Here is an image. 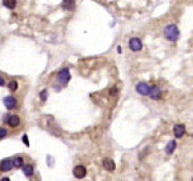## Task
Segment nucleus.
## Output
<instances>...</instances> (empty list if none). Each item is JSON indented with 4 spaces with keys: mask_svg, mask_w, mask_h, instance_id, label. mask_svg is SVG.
Listing matches in <instances>:
<instances>
[{
    "mask_svg": "<svg viewBox=\"0 0 193 181\" xmlns=\"http://www.w3.org/2000/svg\"><path fill=\"white\" fill-rule=\"evenodd\" d=\"M3 85H4V79L0 76V87H3Z\"/></svg>",
    "mask_w": 193,
    "mask_h": 181,
    "instance_id": "21",
    "label": "nucleus"
},
{
    "mask_svg": "<svg viewBox=\"0 0 193 181\" xmlns=\"http://www.w3.org/2000/svg\"><path fill=\"white\" fill-rule=\"evenodd\" d=\"M61 7H63V10H67V11L73 10L75 8V0H63Z\"/></svg>",
    "mask_w": 193,
    "mask_h": 181,
    "instance_id": "11",
    "label": "nucleus"
},
{
    "mask_svg": "<svg viewBox=\"0 0 193 181\" xmlns=\"http://www.w3.org/2000/svg\"><path fill=\"white\" fill-rule=\"evenodd\" d=\"M3 6L8 10H13L16 7V0H3Z\"/></svg>",
    "mask_w": 193,
    "mask_h": 181,
    "instance_id": "16",
    "label": "nucleus"
},
{
    "mask_svg": "<svg viewBox=\"0 0 193 181\" xmlns=\"http://www.w3.org/2000/svg\"><path fill=\"white\" fill-rule=\"evenodd\" d=\"M17 85H19L17 81H10V84H8V88H10L11 91H16L17 89Z\"/></svg>",
    "mask_w": 193,
    "mask_h": 181,
    "instance_id": "17",
    "label": "nucleus"
},
{
    "mask_svg": "<svg viewBox=\"0 0 193 181\" xmlns=\"http://www.w3.org/2000/svg\"><path fill=\"white\" fill-rule=\"evenodd\" d=\"M73 176L76 179H84L87 176V169L84 165H77L73 168Z\"/></svg>",
    "mask_w": 193,
    "mask_h": 181,
    "instance_id": "5",
    "label": "nucleus"
},
{
    "mask_svg": "<svg viewBox=\"0 0 193 181\" xmlns=\"http://www.w3.org/2000/svg\"><path fill=\"white\" fill-rule=\"evenodd\" d=\"M149 97L152 100H159L161 97V91L159 89V87H153V91H152V93L149 95Z\"/></svg>",
    "mask_w": 193,
    "mask_h": 181,
    "instance_id": "13",
    "label": "nucleus"
},
{
    "mask_svg": "<svg viewBox=\"0 0 193 181\" xmlns=\"http://www.w3.org/2000/svg\"><path fill=\"white\" fill-rule=\"evenodd\" d=\"M136 91L137 93H140L143 96H149L152 93V91H153V87L147 83H138L136 85Z\"/></svg>",
    "mask_w": 193,
    "mask_h": 181,
    "instance_id": "2",
    "label": "nucleus"
},
{
    "mask_svg": "<svg viewBox=\"0 0 193 181\" xmlns=\"http://www.w3.org/2000/svg\"><path fill=\"white\" fill-rule=\"evenodd\" d=\"M19 124H20V119H19V116H16V114H12V116L8 117V125H10V127L16 128Z\"/></svg>",
    "mask_w": 193,
    "mask_h": 181,
    "instance_id": "10",
    "label": "nucleus"
},
{
    "mask_svg": "<svg viewBox=\"0 0 193 181\" xmlns=\"http://www.w3.org/2000/svg\"><path fill=\"white\" fill-rule=\"evenodd\" d=\"M23 173L27 176V177H32V175H33V166L31 165V164L23 165Z\"/></svg>",
    "mask_w": 193,
    "mask_h": 181,
    "instance_id": "12",
    "label": "nucleus"
},
{
    "mask_svg": "<svg viewBox=\"0 0 193 181\" xmlns=\"http://www.w3.org/2000/svg\"><path fill=\"white\" fill-rule=\"evenodd\" d=\"M4 105L7 107V109H13L17 107V101L13 96H7V97L4 99Z\"/></svg>",
    "mask_w": 193,
    "mask_h": 181,
    "instance_id": "6",
    "label": "nucleus"
},
{
    "mask_svg": "<svg viewBox=\"0 0 193 181\" xmlns=\"http://www.w3.org/2000/svg\"><path fill=\"white\" fill-rule=\"evenodd\" d=\"M69 79H71V75H69L68 68H63L60 72L57 73V81L60 84H63V85H65V84L69 81Z\"/></svg>",
    "mask_w": 193,
    "mask_h": 181,
    "instance_id": "3",
    "label": "nucleus"
},
{
    "mask_svg": "<svg viewBox=\"0 0 193 181\" xmlns=\"http://www.w3.org/2000/svg\"><path fill=\"white\" fill-rule=\"evenodd\" d=\"M6 135H7V131L4 128H0V139H3Z\"/></svg>",
    "mask_w": 193,
    "mask_h": 181,
    "instance_id": "19",
    "label": "nucleus"
},
{
    "mask_svg": "<svg viewBox=\"0 0 193 181\" xmlns=\"http://www.w3.org/2000/svg\"><path fill=\"white\" fill-rule=\"evenodd\" d=\"M103 166H104V169L105 170H108V172H113L115 170V161L112 160V158H104L103 160Z\"/></svg>",
    "mask_w": 193,
    "mask_h": 181,
    "instance_id": "8",
    "label": "nucleus"
},
{
    "mask_svg": "<svg viewBox=\"0 0 193 181\" xmlns=\"http://www.w3.org/2000/svg\"><path fill=\"white\" fill-rule=\"evenodd\" d=\"M176 141L174 140H172V141H169V144L167 145V148H165V152H167L168 154H172L173 152H174V149H176Z\"/></svg>",
    "mask_w": 193,
    "mask_h": 181,
    "instance_id": "14",
    "label": "nucleus"
},
{
    "mask_svg": "<svg viewBox=\"0 0 193 181\" xmlns=\"http://www.w3.org/2000/svg\"><path fill=\"white\" fill-rule=\"evenodd\" d=\"M164 36L169 41H177L178 36H180V31L174 24H169L164 28Z\"/></svg>",
    "mask_w": 193,
    "mask_h": 181,
    "instance_id": "1",
    "label": "nucleus"
},
{
    "mask_svg": "<svg viewBox=\"0 0 193 181\" xmlns=\"http://www.w3.org/2000/svg\"><path fill=\"white\" fill-rule=\"evenodd\" d=\"M47 95H48V93H47V91H46V89L42 91V92H40V100H43V101H44V100H47Z\"/></svg>",
    "mask_w": 193,
    "mask_h": 181,
    "instance_id": "18",
    "label": "nucleus"
},
{
    "mask_svg": "<svg viewBox=\"0 0 193 181\" xmlns=\"http://www.w3.org/2000/svg\"><path fill=\"white\" fill-rule=\"evenodd\" d=\"M129 48L133 51V52H138L143 48V43L140 39L137 37H132L131 40H129Z\"/></svg>",
    "mask_w": 193,
    "mask_h": 181,
    "instance_id": "4",
    "label": "nucleus"
},
{
    "mask_svg": "<svg viewBox=\"0 0 193 181\" xmlns=\"http://www.w3.org/2000/svg\"><path fill=\"white\" fill-rule=\"evenodd\" d=\"M12 166H13V164H12V160H10V158L0 162V170L2 172H10L12 169Z\"/></svg>",
    "mask_w": 193,
    "mask_h": 181,
    "instance_id": "9",
    "label": "nucleus"
},
{
    "mask_svg": "<svg viewBox=\"0 0 193 181\" xmlns=\"http://www.w3.org/2000/svg\"><path fill=\"white\" fill-rule=\"evenodd\" d=\"M12 164H13V166H15V168H23V165H24V158L23 157H15L12 160Z\"/></svg>",
    "mask_w": 193,
    "mask_h": 181,
    "instance_id": "15",
    "label": "nucleus"
},
{
    "mask_svg": "<svg viewBox=\"0 0 193 181\" xmlns=\"http://www.w3.org/2000/svg\"><path fill=\"white\" fill-rule=\"evenodd\" d=\"M23 143L27 145V147H29V141H28V136H27V135L23 136Z\"/></svg>",
    "mask_w": 193,
    "mask_h": 181,
    "instance_id": "20",
    "label": "nucleus"
},
{
    "mask_svg": "<svg viewBox=\"0 0 193 181\" xmlns=\"http://www.w3.org/2000/svg\"><path fill=\"white\" fill-rule=\"evenodd\" d=\"M173 133H174V137H176V139H181L182 136L185 135V127H184L182 124L174 125V128H173Z\"/></svg>",
    "mask_w": 193,
    "mask_h": 181,
    "instance_id": "7",
    "label": "nucleus"
}]
</instances>
